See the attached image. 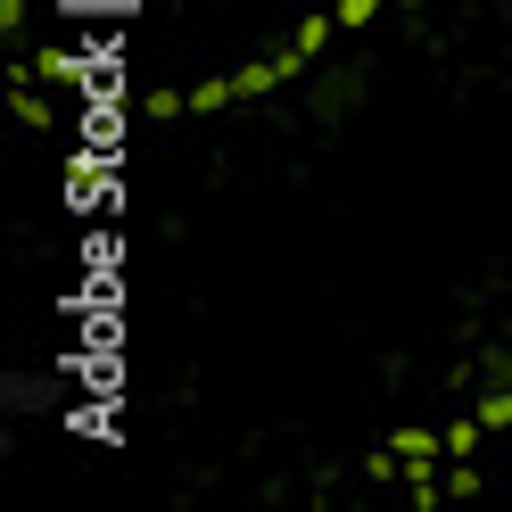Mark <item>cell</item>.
Returning a JSON list of instances; mask_svg holds the SVG:
<instances>
[{
  "mask_svg": "<svg viewBox=\"0 0 512 512\" xmlns=\"http://www.w3.org/2000/svg\"><path fill=\"white\" fill-rule=\"evenodd\" d=\"M331 34H339V17H306L298 34H290V50H298V58H314V50H323Z\"/></svg>",
  "mask_w": 512,
  "mask_h": 512,
  "instance_id": "cell-4",
  "label": "cell"
},
{
  "mask_svg": "<svg viewBox=\"0 0 512 512\" xmlns=\"http://www.w3.org/2000/svg\"><path fill=\"white\" fill-rule=\"evenodd\" d=\"M331 17H339V34H364V25L380 17V0H331Z\"/></svg>",
  "mask_w": 512,
  "mask_h": 512,
  "instance_id": "cell-5",
  "label": "cell"
},
{
  "mask_svg": "<svg viewBox=\"0 0 512 512\" xmlns=\"http://www.w3.org/2000/svg\"><path fill=\"white\" fill-rule=\"evenodd\" d=\"M479 438H488L479 413H471V422H446V455H479Z\"/></svg>",
  "mask_w": 512,
  "mask_h": 512,
  "instance_id": "cell-6",
  "label": "cell"
},
{
  "mask_svg": "<svg viewBox=\"0 0 512 512\" xmlns=\"http://www.w3.org/2000/svg\"><path fill=\"white\" fill-rule=\"evenodd\" d=\"M190 100V116H215V108H232L240 91H232V75H215V83H199V91H182Z\"/></svg>",
  "mask_w": 512,
  "mask_h": 512,
  "instance_id": "cell-3",
  "label": "cell"
},
{
  "mask_svg": "<svg viewBox=\"0 0 512 512\" xmlns=\"http://www.w3.org/2000/svg\"><path fill=\"white\" fill-rule=\"evenodd\" d=\"M9 116L25 124V133H50V100H42L34 83H17V91H9Z\"/></svg>",
  "mask_w": 512,
  "mask_h": 512,
  "instance_id": "cell-2",
  "label": "cell"
},
{
  "mask_svg": "<svg viewBox=\"0 0 512 512\" xmlns=\"http://www.w3.org/2000/svg\"><path fill=\"white\" fill-rule=\"evenodd\" d=\"M0 25H9V42H17V25H25V0H0Z\"/></svg>",
  "mask_w": 512,
  "mask_h": 512,
  "instance_id": "cell-8",
  "label": "cell"
},
{
  "mask_svg": "<svg viewBox=\"0 0 512 512\" xmlns=\"http://www.w3.org/2000/svg\"><path fill=\"white\" fill-rule=\"evenodd\" d=\"M389 446H397L405 479H438V463H446V430H389Z\"/></svg>",
  "mask_w": 512,
  "mask_h": 512,
  "instance_id": "cell-1",
  "label": "cell"
},
{
  "mask_svg": "<svg viewBox=\"0 0 512 512\" xmlns=\"http://www.w3.org/2000/svg\"><path fill=\"white\" fill-rule=\"evenodd\" d=\"M479 422H488V430H512V389H488V397H479Z\"/></svg>",
  "mask_w": 512,
  "mask_h": 512,
  "instance_id": "cell-7",
  "label": "cell"
}]
</instances>
